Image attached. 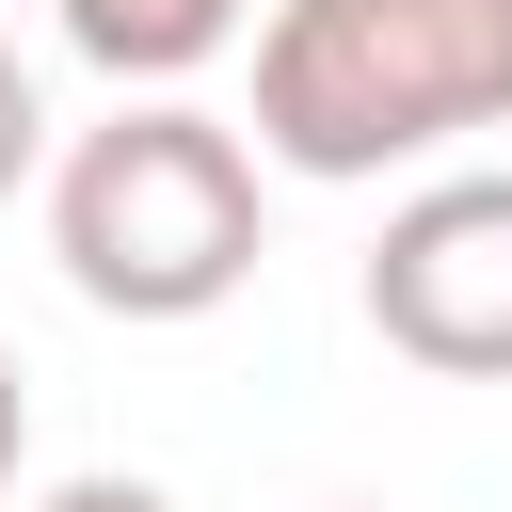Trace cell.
Here are the masks:
<instances>
[{
  "label": "cell",
  "mask_w": 512,
  "mask_h": 512,
  "mask_svg": "<svg viewBox=\"0 0 512 512\" xmlns=\"http://www.w3.org/2000/svg\"><path fill=\"white\" fill-rule=\"evenodd\" d=\"M336 512H368V496H336Z\"/></svg>",
  "instance_id": "8"
},
{
  "label": "cell",
  "mask_w": 512,
  "mask_h": 512,
  "mask_svg": "<svg viewBox=\"0 0 512 512\" xmlns=\"http://www.w3.org/2000/svg\"><path fill=\"white\" fill-rule=\"evenodd\" d=\"M368 336L432 384H512V160H448L384 208L368 272H352Z\"/></svg>",
  "instance_id": "3"
},
{
  "label": "cell",
  "mask_w": 512,
  "mask_h": 512,
  "mask_svg": "<svg viewBox=\"0 0 512 512\" xmlns=\"http://www.w3.org/2000/svg\"><path fill=\"white\" fill-rule=\"evenodd\" d=\"M48 32H64L112 96H176V80H208V64L256 32V0H48Z\"/></svg>",
  "instance_id": "4"
},
{
  "label": "cell",
  "mask_w": 512,
  "mask_h": 512,
  "mask_svg": "<svg viewBox=\"0 0 512 512\" xmlns=\"http://www.w3.org/2000/svg\"><path fill=\"white\" fill-rule=\"evenodd\" d=\"M32 160H48V96H32V64L0 32V192H32Z\"/></svg>",
  "instance_id": "5"
},
{
  "label": "cell",
  "mask_w": 512,
  "mask_h": 512,
  "mask_svg": "<svg viewBox=\"0 0 512 512\" xmlns=\"http://www.w3.org/2000/svg\"><path fill=\"white\" fill-rule=\"evenodd\" d=\"M16 464H32V384H16V352H0V512H16Z\"/></svg>",
  "instance_id": "7"
},
{
  "label": "cell",
  "mask_w": 512,
  "mask_h": 512,
  "mask_svg": "<svg viewBox=\"0 0 512 512\" xmlns=\"http://www.w3.org/2000/svg\"><path fill=\"white\" fill-rule=\"evenodd\" d=\"M48 256L96 320H208L256 288L272 256V192H256V144L192 96H112L64 160H48Z\"/></svg>",
  "instance_id": "2"
},
{
  "label": "cell",
  "mask_w": 512,
  "mask_h": 512,
  "mask_svg": "<svg viewBox=\"0 0 512 512\" xmlns=\"http://www.w3.org/2000/svg\"><path fill=\"white\" fill-rule=\"evenodd\" d=\"M16 512H176V496L128 480V464H96V480H48V496H16Z\"/></svg>",
  "instance_id": "6"
},
{
  "label": "cell",
  "mask_w": 512,
  "mask_h": 512,
  "mask_svg": "<svg viewBox=\"0 0 512 512\" xmlns=\"http://www.w3.org/2000/svg\"><path fill=\"white\" fill-rule=\"evenodd\" d=\"M512 128V0H272L256 16V160L368 192Z\"/></svg>",
  "instance_id": "1"
}]
</instances>
